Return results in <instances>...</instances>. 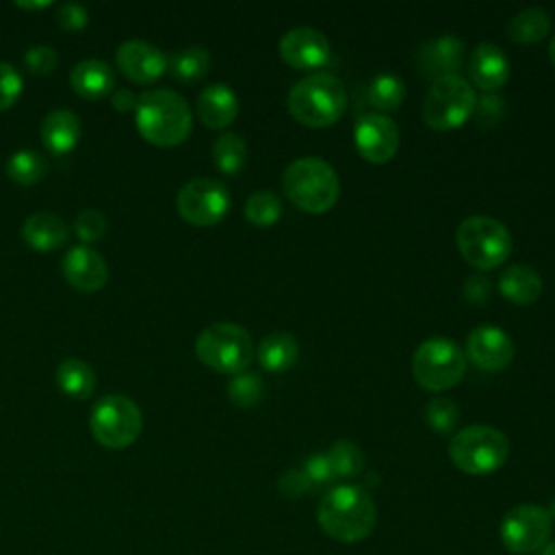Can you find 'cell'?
<instances>
[{"label":"cell","instance_id":"cell-24","mask_svg":"<svg viewBox=\"0 0 555 555\" xmlns=\"http://www.w3.org/2000/svg\"><path fill=\"white\" fill-rule=\"evenodd\" d=\"M496 286H499V293L516 306H529L538 301V297L542 295V278L529 264L507 267L499 278Z\"/></svg>","mask_w":555,"mask_h":555},{"label":"cell","instance_id":"cell-27","mask_svg":"<svg viewBox=\"0 0 555 555\" xmlns=\"http://www.w3.org/2000/svg\"><path fill=\"white\" fill-rule=\"evenodd\" d=\"M551 30L548 13L540 7H529L516 13L507 24V37L516 43H538L542 41Z\"/></svg>","mask_w":555,"mask_h":555},{"label":"cell","instance_id":"cell-22","mask_svg":"<svg viewBox=\"0 0 555 555\" xmlns=\"http://www.w3.org/2000/svg\"><path fill=\"white\" fill-rule=\"evenodd\" d=\"M80 134V119L69 108H52L41 121V141L52 154H65L74 150Z\"/></svg>","mask_w":555,"mask_h":555},{"label":"cell","instance_id":"cell-36","mask_svg":"<svg viewBox=\"0 0 555 555\" xmlns=\"http://www.w3.org/2000/svg\"><path fill=\"white\" fill-rule=\"evenodd\" d=\"M108 228V221L104 217V212H100L98 208H82L76 219H74V230H76V236L82 241V243H93L98 238L104 236Z\"/></svg>","mask_w":555,"mask_h":555},{"label":"cell","instance_id":"cell-39","mask_svg":"<svg viewBox=\"0 0 555 555\" xmlns=\"http://www.w3.org/2000/svg\"><path fill=\"white\" fill-rule=\"evenodd\" d=\"M301 470H304V475L308 477V481L312 483V488H314V486L332 483V481L336 479L327 453H314V455H310V457L304 462Z\"/></svg>","mask_w":555,"mask_h":555},{"label":"cell","instance_id":"cell-17","mask_svg":"<svg viewBox=\"0 0 555 555\" xmlns=\"http://www.w3.org/2000/svg\"><path fill=\"white\" fill-rule=\"evenodd\" d=\"M464 61V41L451 33L429 39L416 54L418 74L431 80L453 76Z\"/></svg>","mask_w":555,"mask_h":555},{"label":"cell","instance_id":"cell-1","mask_svg":"<svg viewBox=\"0 0 555 555\" xmlns=\"http://www.w3.org/2000/svg\"><path fill=\"white\" fill-rule=\"evenodd\" d=\"M317 520L330 538L338 542H360L373 531L377 512L364 488L343 483L323 494L317 507Z\"/></svg>","mask_w":555,"mask_h":555},{"label":"cell","instance_id":"cell-15","mask_svg":"<svg viewBox=\"0 0 555 555\" xmlns=\"http://www.w3.org/2000/svg\"><path fill=\"white\" fill-rule=\"evenodd\" d=\"M466 358L481 371H503L514 358L512 338L496 325H479L466 338Z\"/></svg>","mask_w":555,"mask_h":555},{"label":"cell","instance_id":"cell-18","mask_svg":"<svg viewBox=\"0 0 555 555\" xmlns=\"http://www.w3.org/2000/svg\"><path fill=\"white\" fill-rule=\"evenodd\" d=\"M63 275L74 288L93 293L106 284L108 267L95 249H91L89 245H76L69 247L63 258Z\"/></svg>","mask_w":555,"mask_h":555},{"label":"cell","instance_id":"cell-16","mask_svg":"<svg viewBox=\"0 0 555 555\" xmlns=\"http://www.w3.org/2000/svg\"><path fill=\"white\" fill-rule=\"evenodd\" d=\"M117 67L134 82L150 85L167 69V56L160 48L143 39H128L115 52Z\"/></svg>","mask_w":555,"mask_h":555},{"label":"cell","instance_id":"cell-31","mask_svg":"<svg viewBox=\"0 0 555 555\" xmlns=\"http://www.w3.org/2000/svg\"><path fill=\"white\" fill-rule=\"evenodd\" d=\"M405 98L403 80L395 74H379L369 87V100L377 111L390 113L401 106Z\"/></svg>","mask_w":555,"mask_h":555},{"label":"cell","instance_id":"cell-3","mask_svg":"<svg viewBox=\"0 0 555 555\" xmlns=\"http://www.w3.org/2000/svg\"><path fill=\"white\" fill-rule=\"evenodd\" d=\"M347 106L343 82L327 74L314 72L295 82L286 95L291 117L308 128H327L336 124Z\"/></svg>","mask_w":555,"mask_h":555},{"label":"cell","instance_id":"cell-32","mask_svg":"<svg viewBox=\"0 0 555 555\" xmlns=\"http://www.w3.org/2000/svg\"><path fill=\"white\" fill-rule=\"evenodd\" d=\"M282 215V204L271 191H254L245 202V219L256 228H271Z\"/></svg>","mask_w":555,"mask_h":555},{"label":"cell","instance_id":"cell-46","mask_svg":"<svg viewBox=\"0 0 555 555\" xmlns=\"http://www.w3.org/2000/svg\"><path fill=\"white\" fill-rule=\"evenodd\" d=\"M548 59H551V63H553V67H555V37H553L551 43H548Z\"/></svg>","mask_w":555,"mask_h":555},{"label":"cell","instance_id":"cell-26","mask_svg":"<svg viewBox=\"0 0 555 555\" xmlns=\"http://www.w3.org/2000/svg\"><path fill=\"white\" fill-rule=\"evenodd\" d=\"M56 384L72 399H89L95 390V373L89 362L67 358L56 369Z\"/></svg>","mask_w":555,"mask_h":555},{"label":"cell","instance_id":"cell-34","mask_svg":"<svg viewBox=\"0 0 555 555\" xmlns=\"http://www.w3.org/2000/svg\"><path fill=\"white\" fill-rule=\"evenodd\" d=\"M264 392L262 377L251 371H243L238 375H232L228 382V397L238 408H254L260 403Z\"/></svg>","mask_w":555,"mask_h":555},{"label":"cell","instance_id":"cell-9","mask_svg":"<svg viewBox=\"0 0 555 555\" xmlns=\"http://www.w3.org/2000/svg\"><path fill=\"white\" fill-rule=\"evenodd\" d=\"M466 373L464 351L449 338H427L412 356V375L429 392H442L462 382Z\"/></svg>","mask_w":555,"mask_h":555},{"label":"cell","instance_id":"cell-8","mask_svg":"<svg viewBox=\"0 0 555 555\" xmlns=\"http://www.w3.org/2000/svg\"><path fill=\"white\" fill-rule=\"evenodd\" d=\"M477 108V93L460 74L431 82L423 102V121L434 130H455L464 126Z\"/></svg>","mask_w":555,"mask_h":555},{"label":"cell","instance_id":"cell-5","mask_svg":"<svg viewBox=\"0 0 555 555\" xmlns=\"http://www.w3.org/2000/svg\"><path fill=\"white\" fill-rule=\"evenodd\" d=\"M509 455L507 436L490 425H468L449 442V457L466 475H490Z\"/></svg>","mask_w":555,"mask_h":555},{"label":"cell","instance_id":"cell-14","mask_svg":"<svg viewBox=\"0 0 555 555\" xmlns=\"http://www.w3.org/2000/svg\"><path fill=\"white\" fill-rule=\"evenodd\" d=\"M280 59L295 69H321L330 61L327 37L310 26H297L282 35Z\"/></svg>","mask_w":555,"mask_h":555},{"label":"cell","instance_id":"cell-6","mask_svg":"<svg viewBox=\"0 0 555 555\" xmlns=\"http://www.w3.org/2000/svg\"><path fill=\"white\" fill-rule=\"evenodd\" d=\"M195 353L208 369L238 375L251 364L254 343L243 325L219 321L199 332L195 340Z\"/></svg>","mask_w":555,"mask_h":555},{"label":"cell","instance_id":"cell-43","mask_svg":"<svg viewBox=\"0 0 555 555\" xmlns=\"http://www.w3.org/2000/svg\"><path fill=\"white\" fill-rule=\"evenodd\" d=\"M490 280L483 278V275H470L464 280V286H462V293H464V299L473 306H483L490 297Z\"/></svg>","mask_w":555,"mask_h":555},{"label":"cell","instance_id":"cell-19","mask_svg":"<svg viewBox=\"0 0 555 555\" xmlns=\"http://www.w3.org/2000/svg\"><path fill=\"white\" fill-rule=\"evenodd\" d=\"M468 76L475 87L496 93L509 80V61L494 43H479L468 56Z\"/></svg>","mask_w":555,"mask_h":555},{"label":"cell","instance_id":"cell-13","mask_svg":"<svg viewBox=\"0 0 555 555\" xmlns=\"http://www.w3.org/2000/svg\"><path fill=\"white\" fill-rule=\"evenodd\" d=\"M358 154L373 165L388 163L399 150V128L386 115H364L353 128Z\"/></svg>","mask_w":555,"mask_h":555},{"label":"cell","instance_id":"cell-42","mask_svg":"<svg viewBox=\"0 0 555 555\" xmlns=\"http://www.w3.org/2000/svg\"><path fill=\"white\" fill-rule=\"evenodd\" d=\"M475 113H477L481 126H492L503 117L505 102H503V98H499L494 93H486L481 100H477Z\"/></svg>","mask_w":555,"mask_h":555},{"label":"cell","instance_id":"cell-7","mask_svg":"<svg viewBox=\"0 0 555 555\" xmlns=\"http://www.w3.org/2000/svg\"><path fill=\"white\" fill-rule=\"evenodd\" d=\"M455 245L470 267L490 271L509 258L512 234L499 219L475 215L457 225Z\"/></svg>","mask_w":555,"mask_h":555},{"label":"cell","instance_id":"cell-40","mask_svg":"<svg viewBox=\"0 0 555 555\" xmlns=\"http://www.w3.org/2000/svg\"><path fill=\"white\" fill-rule=\"evenodd\" d=\"M56 22L65 30H80L89 22V11L78 2H63L56 9Z\"/></svg>","mask_w":555,"mask_h":555},{"label":"cell","instance_id":"cell-2","mask_svg":"<svg viewBox=\"0 0 555 555\" xmlns=\"http://www.w3.org/2000/svg\"><path fill=\"white\" fill-rule=\"evenodd\" d=\"M134 124L143 139L154 145L182 143L193 126V115L186 100L173 89H147L134 106Z\"/></svg>","mask_w":555,"mask_h":555},{"label":"cell","instance_id":"cell-29","mask_svg":"<svg viewBox=\"0 0 555 555\" xmlns=\"http://www.w3.org/2000/svg\"><path fill=\"white\" fill-rule=\"evenodd\" d=\"M212 160L217 169L225 176H236L247 160V145L241 134L223 132L212 143Z\"/></svg>","mask_w":555,"mask_h":555},{"label":"cell","instance_id":"cell-25","mask_svg":"<svg viewBox=\"0 0 555 555\" xmlns=\"http://www.w3.org/2000/svg\"><path fill=\"white\" fill-rule=\"evenodd\" d=\"M299 358V345L288 332H273L258 345V362L269 373L288 371Z\"/></svg>","mask_w":555,"mask_h":555},{"label":"cell","instance_id":"cell-33","mask_svg":"<svg viewBox=\"0 0 555 555\" xmlns=\"http://www.w3.org/2000/svg\"><path fill=\"white\" fill-rule=\"evenodd\" d=\"M325 453L330 457V464H332L336 477H343V479L356 477L364 468V455H362L360 447L351 440H338Z\"/></svg>","mask_w":555,"mask_h":555},{"label":"cell","instance_id":"cell-38","mask_svg":"<svg viewBox=\"0 0 555 555\" xmlns=\"http://www.w3.org/2000/svg\"><path fill=\"white\" fill-rule=\"evenodd\" d=\"M24 63L26 67L33 72V74H50L56 63H59V54L52 46H46V43H37V46H30L24 54Z\"/></svg>","mask_w":555,"mask_h":555},{"label":"cell","instance_id":"cell-12","mask_svg":"<svg viewBox=\"0 0 555 555\" xmlns=\"http://www.w3.org/2000/svg\"><path fill=\"white\" fill-rule=\"evenodd\" d=\"M551 533V514L531 503L512 507L501 522V542L516 555L540 553Z\"/></svg>","mask_w":555,"mask_h":555},{"label":"cell","instance_id":"cell-47","mask_svg":"<svg viewBox=\"0 0 555 555\" xmlns=\"http://www.w3.org/2000/svg\"><path fill=\"white\" fill-rule=\"evenodd\" d=\"M540 555H555V546H553V544H548L546 548H542V551H540Z\"/></svg>","mask_w":555,"mask_h":555},{"label":"cell","instance_id":"cell-44","mask_svg":"<svg viewBox=\"0 0 555 555\" xmlns=\"http://www.w3.org/2000/svg\"><path fill=\"white\" fill-rule=\"evenodd\" d=\"M137 100H139V95H137L134 91L126 89V87L113 89V95H111V102H113V106H115L117 111H121V113H126V111H134V106H137Z\"/></svg>","mask_w":555,"mask_h":555},{"label":"cell","instance_id":"cell-4","mask_svg":"<svg viewBox=\"0 0 555 555\" xmlns=\"http://www.w3.org/2000/svg\"><path fill=\"white\" fill-rule=\"evenodd\" d=\"M282 191L299 210L323 215L338 202L340 182L330 163L317 156H304L284 169Z\"/></svg>","mask_w":555,"mask_h":555},{"label":"cell","instance_id":"cell-48","mask_svg":"<svg viewBox=\"0 0 555 555\" xmlns=\"http://www.w3.org/2000/svg\"><path fill=\"white\" fill-rule=\"evenodd\" d=\"M548 514H553V518H555V501L551 503V512H548Z\"/></svg>","mask_w":555,"mask_h":555},{"label":"cell","instance_id":"cell-35","mask_svg":"<svg viewBox=\"0 0 555 555\" xmlns=\"http://www.w3.org/2000/svg\"><path fill=\"white\" fill-rule=\"evenodd\" d=\"M423 418L429 425V429H434L436 434H449L457 425L460 410L451 399L434 397L425 403Z\"/></svg>","mask_w":555,"mask_h":555},{"label":"cell","instance_id":"cell-45","mask_svg":"<svg viewBox=\"0 0 555 555\" xmlns=\"http://www.w3.org/2000/svg\"><path fill=\"white\" fill-rule=\"evenodd\" d=\"M15 7H22V9H43V7H50V2H15Z\"/></svg>","mask_w":555,"mask_h":555},{"label":"cell","instance_id":"cell-23","mask_svg":"<svg viewBox=\"0 0 555 555\" xmlns=\"http://www.w3.org/2000/svg\"><path fill=\"white\" fill-rule=\"evenodd\" d=\"M69 85L82 98L98 100L113 91L115 87V72L106 61L100 59H85L74 65L69 74Z\"/></svg>","mask_w":555,"mask_h":555},{"label":"cell","instance_id":"cell-37","mask_svg":"<svg viewBox=\"0 0 555 555\" xmlns=\"http://www.w3.org/2000/svg\"><path fill=\"white\" fill-rule=\"evenodd\" d=\"M22 74L7 61H0V111L15 104L22 93Z\"/></svg>","mask_w":555,"mask_h":555},{"label":"cell","instance_id":"cell-20","mask_svg":"<svg viewBox=\"0 0 555 555\" xmlns=\"http://www.w3.org/2000/svg\"><path fill=\"white\" fill-rule=\"evenodd\" d=\"M238 115V98L236 93L223 85L212 82L204 87L197 95V117L206 128H225Z\"/></svg>","mask_w":555,"mask_h":555},{"label":"cell","instance_id":"cell-10","mask_svg":"<svg viewBox=\"0 0 555 555\" xmlns=\"http://www.w3.org/2000/svg\"><path fill=\"white\" fill-rule=\"evenodd\" d=\"M89 427L102 447L124 449L139 438L143 429V416L130 397L106 395L93 405Z\"/></svg>","mask_w":555,"mask_h":555},{"label":"cell","instance_id":"cell-11","mask_svg":"<svg viewBox=\"0 0 555 555\" xmlns=\"http://www.w3.org/2000/svg\"><path fill=\"white\" fill-rule=\"evenodd\" d=\"M176 208L191 225H215L230 208V193L215 178H193L176 195Z\"/></svg>","mask_w":555,"mask_h":555},{"label":"cell","instance_id":"cell-41","mask_svg":"<svg viewBox=\"0 0 555 555\" xmlns=\"http://www.w3.org/2000/svg\"><path fill=\"white\" fill-rule=\"evenodd\" d=\"M312 488V483L308 481V477L304 475L301 468H293V470H286L280 481H278V490L282 496H288V499H297L301 494H306L308 490Z\"/></svg>","mask_w":555,"mask_h":555},{"label":"cell","instance_id":"cell-30","mask_svg":"<svg viewBox=\"0 0 555 555\" xmlns=\"http://www.w3.org/2000/svg\"><path fill=\"white\" fill-rule=\"evenodd\" d=\"M7 176L17 184H35L39 182L48 171V160L43 154L35 150H17L7 160Z\"/></svg>","mask_w":555,"mask_h":555},{"label":"cell","instance_id":"cell-28","mask_svg":"<svg viewBox=\"0 0 555 555\" xmlns=\"http://www.w3.org/2000/svg\"><path fill=\"white\" fill-rule=\"evenodd\" d=\"M208 67H210V54L206 48H199V46L180 48L167 56V69L180 82H195L204 78Z\"/></svg>","mask_w":555,"mask_h":555},{"label":"cell","instance_id":"cell-21","mask_svg":"<svg viewBox=\"0 0 555 555\" xmlns=\"http://www.w3.org/2000/svg\"><path fill=\"white\" fill-rule=\"evenodd\" d=\"M22 236L28 247L50 251L61 247L69 236V225L63 217L52 210H37L22 223Z\"/></svg>","mask_w":555,"mask_h":555}]
</instances>
